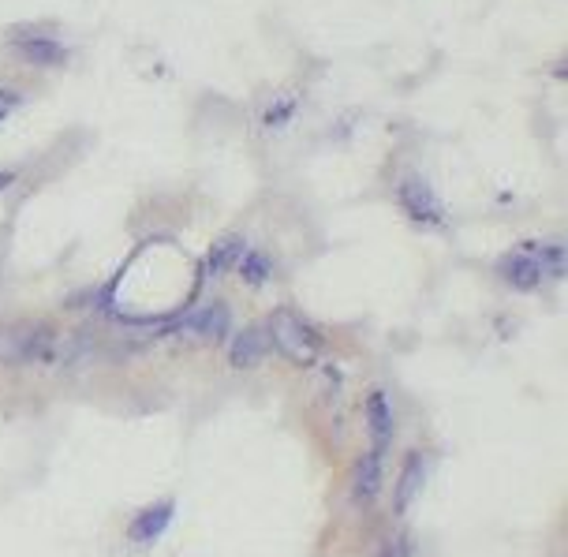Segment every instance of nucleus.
Returning <instances> with one entry per match:
<instances>
[{"label":"nucleus","mask_w":568,"mask_h":557,"mask_svg":"<svg viewBox=\"0 0 568 557\" xmlns=\"http://www.w3.org/2000/svg\"><path fill=\"white\" fill-rule=\"evenodd\" d=\"M266 329H270V344L281 352V356H288L292 363H314L318 359V352H322V337H318V329L307 322L303 315H296V311H277V315L266 322Z\"/></svg>","instance_id":"f257e3e1"},{"label":"nucleus","mask_w":568,"mask_h":557,"mask_svg":"<svg viewBox=\"0 0 568 557\" xmlns=\"http://www.w3.org/2000/svg\"><path fill=\"white\" fill-rule=\"evenodd\" d=\"M397 202L400 210L412 217L423 229H441L445 225V202L438 199V191L430 187L423 172H404L397 180Z\"/></svg>","instance_id":"f03ea898"},{"label":"nucleus","mask_w":568,"mask_h":557,"mask_svg":"<svg viewBox=\"0 0 568 557\" xmlns=\"http://www.w3.org/2000/svg\"><path fill=\"white\" fill-rule=\"evenodd\" d=\"M8 45H12L15 57L23 64H34V68H64L68 64V45L60 42L53 30L15 27L8 34Z\"/></svg>","instance_id":"7ed1b4c3"},{"label":"nucleus","mask_w":568,"mask_h":557,"mask_svg":"<svg viewBox=\"0 0 568 557\" xmlns=\"http://www.w3.org/2000/svg\"><path fill=\"white\" fill-rule=\"evenodd\" d=\"M501 281L512 285L516 292H535L546 281V266H542V240H531L524 247H516L497 262Z\"/></svg>","instance_id":"20e7f679"},{"label":"nucleus","mask_w":568,"mask_h":557,"mask_svg":"<svg viewBox=\"0 0 568 557\" xmlns=\"http://www.w3.org/2000/svg\"><path fill=\"white\" fill-rule=\"evenodd\" d=\"M53 356V333L45 326H19L0 333V359L8 363H34Z\"/></svg>","instance_id":"39448f33"},{"label":"nucleus","mask_w":568,"mask_h":557,"mask_svg":"<svg viewBox=\"0 0 568 557\" xmlns=\"http://www.w3.org/2000/svg\"><path fill=\"white\" fill-rule=\"evenodd\" d=\"M270 329L266 326H243L236 337H232V348H228V359L232 367H258L262 359L270 356Z\"/></svg>","instance_id":"423d86ee"},{"label":"nucleus","mask_w":568,"mask_h":557,"mask_svg":"<svg viewBox=\"0 0 568 557\" xmlns=\"http://www.w3.org/2000/svg\"><path fill=\"white\" fill-rule=\"evenodd\" d=\"M184 329L195 333V337H202V341H225L228 329H232V311H228V303L213 300L206 303V307H199L195 315H187Z\"/></svg>","instance_id":"0eeeda50"},{"label":"nucleus","mask_w":568,"mask_h":557,"mask_svg":"<svg viewBox=\"0 0 568 557\" xmlns=\"http://www.w3.org/2000/svg\"><path fill=\"white\" fill-rule=\"evenodd\" d=\"M172 513H176V505L172 501H157V505H146L135 520H131V528H128V535H131V543H157L165 531H169V524H172Z\"/></svg>","instance_id":"6e6552de"},{"label":"nucleus","mask_w":568,"mask_h":557,"mask_svg":"<svg viewBox=\"0 0 568 557\" xmlns=\"http://www.w3.org/2000/svg\"><path fill=\"white\" fill-rule=\"evenodd\" d=\"M367 427H370V442H374V453H385V445L393 442V408H389V400L385 393H370L367 400Z\"/></svg>","instance_id":"1a4fd4ad"},{"label":"nucleus","mask_w":568,"mask_h":557,"mask_svg":"<svg viewBox=\"0 0 568 557\" xmlns=\"http://www.w3.org/2000/svg\"><path fill=\"white\" fill-rule=\"evenodd\" d=\"M247 247H251V243L243 240V236H225V240H217L210 247L206 262H202V273H206V277H221V273L236 270V262L243 258Z\"/></svg>","instance_id":"9d476101"},{"label":"nucleus","mask_w":568,"mask_h":557,"mask_svg":"<svg viewBox=\"0 0 568 557\" xmlns=\"http://www.w3.org/2000/svg\"><path fill=\"white\" fill-rule=\"evenodd\" d=\"M423 483H426V460L419 457V453H412V457L404 460V468H400V479H397V509L393 513H408L412 509V501H415V494L423 490Z\"/></svg>","instance_id":"9b49d317"},{"label":"nucleus","mask_w":568,"mask_h":557,"mask_svg":"<svg viewBox=\"0 0 568 557\" xmlns=\"http://www.w3.org/2000/svg\"><path fill=\"white\" fill-rule=\"evenodd\" d=\"M382 490V453L370 449L367 457L355 464V479H352V498L355 501H374Z\"/></svg>","instance_id":"f8f14e48"},{"label":"nucleus","mask_w":568,"mask_h":557,"mask_svg":"<svg viewBox=\"0 0 568 557\" xmlns=\"http://www.w3.org/2000/svg\"><path fill=\"white\" fill-rule=\"evenodd\" d=\"M273 270H277V266H273V258L266 255V251H255V247H247L243 258L236 262V273H240L247 285H266V281L273 277Z\"/></svg>","instance_id":"ddd939ff"},{"label":"nucleus","mask_w":568,"mask_h":557,"mask_svg":"<svg viewBox=\"0 0 568 557\" xmlns=\"http://www.w3.org/2000/svg\"><path fill=\"white\" fill-rule=\"evenodd\" d=\"M15 94H8V86H0V120H4V116H8V109H12L15 105Z\"/></svg>","instance_id":"4468645a"},{"label":"nucleus","mask_w":568,"mask_h":557,"mask_svg":"<svg viewBox=\"0 0 568 557\" xmlns=\"http://www.w3.org/2000/svg\"><path fill=\"white\" fill-rule=\"evenodd\" d=\"M385 557H408V546L397 543V546H393V550H389V554H385Z\"/></svg>","instance_id":"2eb2a0df"},{"label":"nucleus","mask_w":568,"mask_h":557,"mask_svg":"<svg viewBox=\"0 0 568 557\" xmlns=\"http://www.w3.org/2000/svg\"><path fill=\"white\" fill-rule=\"evenodd\" d=\"M12 180H15L12 172H4V169H0V191H4V187H12Z\"/></svg>","instance_id":"dca6fc26"}]
</instances>
